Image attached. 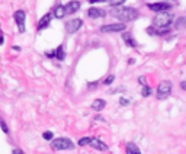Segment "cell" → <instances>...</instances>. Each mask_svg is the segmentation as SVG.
<instances>
[{"mask_svg": "<svg viewBox=\"0 0 186 154\" xmlns=\"http://www.w3.org/2000/svg\"><path fill=\"white\" fill-rule=\"evenodd\" d=\"M114 9L110 10V15L116 18V19L122 20V22H131V20H135L138 18V12L134 7H124V6H112Z\"/></svg>", "mask_w": 186, "mask_h": 154, "instance_id": "6da1fadb", "label": "cell"}, {"mask_svg": "<svg viewBox=\"0 0 186 154\" xmlns=\"http://www.w3.org/2000/svg\"><path fill=\"white\" fill-rule=\"evenodd\" d=\"M172 22H173V15L166 13V12H160L153 19V25L156 28H169Z\"/></svg>", "mask_w": 186, "mask_h": 154, "instance_id": "7a4b0ae2", "label": "cell"}, {"mask_svg": "<svg viewBox=\"0 0 186 154\" xmlns=\"http://www.w3.org/2000/svg\"><path fill=\"white\" fill-rule=\"evenodd\" d=\"M170 93H172V83L169 82V80H164L158 84L157 87V99L163 101V99H167V97L170 96Z\"/></svg>", "mask_w": 186, "mask_h": 154, "instance_id": "3957f363", "label": "cell"}, {"mask_svg": "<svg viewBox=\"0 0 186 154\" xmlns=\"http://www.w3.org/2000/svg\"><path fill=\"white\" fill-rule=\"evenodd\" d=\"M51 145H53L54 150H71L73 147H74L71 140H68V138H58V140H54Z\"/></svg>", "mask_w": 186, "mask_h": 154, "instance_id": "277c9868", "label": "cell"}, {"mask_svg": "<svg viewBox=\"0 0 186 154\" xmlns=\"http://www.w3.org/2000/svg\"><path fill=\"white\" fill-rule=\"evenodd\" d=\"M125 31V24H112V25H103L100 28V32L103 34H110V32H119Z\"/></svg>", "mask_w": 186, "mask_h": 154, "instance_id": "5b68a950", "label": "cell"}, {"mask_svg": "<svg viewBox=\"0 0 186 154\" xmlns=\"http://www.w3.org/2000/svg\"><path fill=\"white\" fill-rule=\"evenodd\" d=\"M81 25H83V20L81 19H73L66 24V31L68 34H74V32H77L81 28Z\"/></svg>", "mask_w": 186, "mask_h": 154, "instance_id": "8992f818", "label": "cell"}, {"mask_svg": "<svg viewBox=\"0 0 186 154\" xmlns=\"http://www.w3.org/2000/svg\"><path fill=\"white\" fill-rule=\"evenodd\" d=\"M13 18H15V20H16L18 26H19V31L20 32H25V19H26V13H25L24 10H18V12H15Z\"/></svg>", "mask_w": 186, "mask_h": 154, "instance_id": "52a82bcc", "label": "cell"}, {"mask_svg": "<svg viewBox=\"0 0 186 154\" xmlns=\"http://www.w3.org/2000/svg\"><path fill=\"white\" fill-rule=\"evenodd\" d=\"M172 7V6L169 5V3H163V2H160V3H153V5H148V9H151L153 12H157V13H160V12H166V10H169Z\"/></svg>", "mask_w": 186, "mask_h": 154, "instance_id": "ba28073f", "label": "cell"}, {"mask_svg": "<svg viewBox=\"0 0 186 154\" xmlns=\"http://www.w3.org/2000/svg\"><path fill=\"white\" fill-rule=\"evenodd\" d=\"M79 9H80V2H77V0H71V2H68V3L64 6L66 13H76Z\"/></svg>", "mask_w": 186, "mask_h": 154, "instance_id": "9c48e42d", "label": "cell"}, {"mask_svg": "<svg viewBox=\"0 0 186 154\" xmlns=\"http://www.w3.org/2000/svg\"><path fill=\"white\" fill-rule=\"evenodd\" d=\"M105 10L102 9H96V7H90V9L87 10V16L92 18V19H97V18H103L105 16Z\"/></svg>", "mask_w": 186, "mask_h": 154, "instance_id": "30bf717a", "label": "cell"}, {"mask_svg": "<svg viewBox=\"0 0 186 154\" xmlns=\"http://www.w3.org/2000/svg\"><path fill=\"white\" fill-rule=\"evenodd\" d=\"M89 144H90L93 148L100 150V151H106V150H108V145H106L105 143H102L99 138H90V143H89Z\"/></svg>", "mask_w": 186, "mask_h": 154, "instance_id": "8fae6325", "label": "cell"}, {"mask_svg": "<svg viewBox=\"0 0 186 154\" xmlns=\"http://www.w3.org/2000/svg\"><path fill=\"white\" fill-rule=\"evenodd\" d=\"M169 32V28H163V29H157L156 26H148L147 28V34L150 35H163Z\"/></svg>", "mask_w": 186, "mask_h": 154, "instance_id": "7c38bea8", "label": "cell"}, {"mask_svg": "<svg viewBox=\"0 0 186 154\" xmlns=\"http://www.w3.org/2000/svg\"><path fill=\"white\" fill-rule=\"evenodd\" d=\"M105 106H106V102L103 101V99H96V101H93V103H92V109L99 112V111H102Z\"/></svg>", "mask_w": 186, "mask_h": 154, "instance_id": "4fadbf2b", "label": "cell"}, {"mask_svg": "<svg viewBox=\"0 0 186 154\" xmlns=\"http://www.w3.org/2000/svg\"><path fill=\"white\" fill-rule=\"evenodd\" d=\"M122 38H124L125 44H127L128 47H132V48H135V47H137V41L132 38V35H131V34H127V32H125V34L122 35Z\"/></svg>", "mask_w": 186, "mask_h": 154, "instance_id": "5bb4252c", "label": "cell"}, {"mask_svg": "<svg viewBox=\"0 0 186 154\" xmlns=\"http://www.w3.org/2000/svg\"><path fill=\"white\" fill-rule=\"evenodd\" d=\"M51 22V15L47 13L45 16H42V19L39 20V25H38V29L41 31V29H44L45 26H48V24Z\"/></svg>", "mask_w": 186, "mask_h": 154, "instance_id": "9a60e30c", "label": "cell"}, {"mask_svg": "<svg viewBox=\"0 0 186 154\" xmlns=\"http://www.w3.org/2000/svg\"><path fill=\"white\" fill-rule=\"evenodd\" d=\"M127 153L128 154H141V151H140V148L134 144V143H128V144H127Z\"/></svg>", "mask_w": 186, "mask_h": 154, "instance_id": "2e32d148", "label": "cell"}, {"mask_svg": "<svg viewBox=\"0 0 186 154\" xmlns=\"http://www.w3.org/2000/svg\"><path fill=\"white\" fill-rule=\"evenodd\" d=\"M54 57L58 58L60 61H63V60L66 58V53H64V47H63V45H60V47L55 49V53H54Z\"/></svg>", "mask_w": 186, "mask_h": 154, "instance_id": "e0dca14e", "label": "cell"}, {"mask_svg": "<svg viewBox=\"0 0 186 154\" xmlns=\"http://www.w3.org/2000/svg\"><path fill=\"white\" fill-rule=\"evenodd\" d=\"M54 16H55L57 19H63V18L66 16V10H64V6L58 5V7H55V12H54Z\"/></svg>", "mask_w": 186, "mask_h": 154, "instance_id": "ac0fdd59", "label": "cell"}, {"mask_svg": "<svg viewBox=\"0 0 186 154\" xmlns=\"http://www.w3.org/2000/svg\"><path fill=\"white\" fill-rule=\"evenodd\" d=\"M151 93H153V90H151V87H148L147 84H145V86L143 87V90H141V95H143L144 97L150 96V95H151Z\"/></svg>", "mask_w": 186, "mask_h": 154, "instance_id": "d6986e66", "label": "cell"}, {"mask_svg": "<svg viewBox=\"0 0 186 154\" xmlns=\"http://www.w3.org/2000/svg\"><path fill=\"white\" fill-rule=\"evenodd\" d=\"M185 20H186V18H179V19L176 20V28L177 29L183 28V26H185Z\"/></svg>", "mask_w": 186, "mask_h": 154, "instance_id": "ffe728a7", "label": "cell"}, {"mask_svg": "<svg viewBox=\"0 0 186 154\" xmlns=\"http://www.w3.org/2000/svg\"><path fill=\"white\" fill-rule=\"evenodd\" d=\"M89 143H90V138H87V137H84V138H80V140H79V145H80V147H83V145H87Z\"/></svg>", "mask_w": 186, "mask_h": 154, "instance_id": "44dd1931", "label": "cell"}, {"mask_svg": "<svg viewBox=\"0 0 186 154\" xmlns=\"http://www.w3.org/2000/svg\"><path fill=\"white\" fill-rule=\"evenodd\" d=\"M42 137H44V140H53V132H50V131H45L42 134Z\"/></svg>", "mask_w": 186, "mask_h": 154, "instance_id": "7402d4cb", "label": "cell"}, {"mask_svg": "<svg viewBox=\"0 0 186 154\" xmlns=\"http://www.w3.org/2000/svg\"><path fill=\"white\" fill-rule=\"evenodd\" d=\"M0 125H2V130H3V132H9V128H7V125H6V122L3 119H0Z\"/></svg>", "mask_w": 186, "mask_h": 154, "instance_id": "603a6c76", "label": "cell"}, {"mask_svg": "<svg viewBox=\"0 0 186 154\" xmlns=\"http://www.w3.org/2000/svg\"><path fill=\"white\" fill-rule=\"evenodd\" d=\"M114 80H115V76H109L108 79H105V82H103V83H105L106 86H109V84H112V82H114Z\"/></svg>", "mask_w": 186, "mask_h": 154, "instance_id": "cb8c5ba5", "label": "cell"}, {"mask_svg": "<svg viewBox=\"0 0 186 154\" xmlns=\"http://www.w3.org/2000/svg\"><path fill=\"white\" fill-rule=\"evenodd\" d=\"M125 0H110V5L112 6H119V5H122Z\"/></svg>", "mask_w": 186, "mask_h": 154, "instance_id": "d4e9b609", "label": "cell"}, {"mask_svg": "<svg viewBox=\"0 0 186 154\" xmlns=\"http://www.w3.org/2000/svg\"><path fill=\"white\" fill-rule=\"evenodd\" d=\"M121 105H122V106H127V105H129V101H128V99H125V97H121Z\"/></svg>", "mask_w": 186, "mask_h": 154, "instance_id": "484cf974", "label": "cell"}, {"mask_svg": "<svg viewBox=\"0 0 186 154\" xmlns=\"http://www.w3.org/2000/svg\"><path fill=\"white\" fill-rule=\"evenodd\" d=\"M138 82L141 83L143 86H145V84H147V82H145V77H140V79H138Z\"/></svg>", "mask_w": 186, "mask_h": 154, "instance_id": "4316f807", "label": "cell"}, {"mask_svg": "<svg viewBox=\"0 0 186 154\" xmlns=\"http://www.w3.org/2000/svg\"><path fill=\"white\" fill-rule=\"evenodd\" d=\"M89 3H97V2H103V0H87Z\"/></svg>", "mask_w": 186, "mask_h": 154, "instance_id": "83f0119b", "label": "cell"}, {"mask_svg": "<svg viewBox=\"0 0 186 154\" xmlns=\"http://www.w3.org/2000/svg\"><path fill=\"white\" fill-rule=\"evenodd\" d=\"M22 153H24L22 150H15V151H13V154H22Z\"/></svg>", "mask_w": 186, "mask_h": 154, "instance_id": "f1b7e54d", "label": "cell"}, {"mask_svg": "<svg viewBox=\"0 0 186 154\" xmlns=\"http://www.w3.org/2000/svg\"><path fill=\"white\" fill-rule=\"evenodd\" d=\"M5 42V39H3V36H2V31H0V44Z\"/></svg>", "mask_w": 186, "mask_h": 154, "instance_id": "f546056e", "label": "cell"}, {"mask_svg": "<svg viewBox=\"0 0 186 154\" xmlns=\"http://www.w3.org/2000/svg\"><path fill=\"white\" fill-rule=\"evenodd\" d=\"M180 86H182V89H186V83H185V82H182V83H180Z\"/></svg>", "mask_w": 186, "mask_h": 154, "instance_id": "4dcf8cb0", "label": "cell"}, {"mask_svg": "<svg viewBox=\"0 0 186 154\" xmlns=\"http://www.w3.org/2000/svg\"><path fill=\"white\" fill-rule=\"evenodd\" d=\"M47 57H51V58H53V57H54V53H48Z\"/></svg>", "mask_w": 186, "mask_h": 154, "instance_id": "1f68e13d", "label": "cell"}]
</instances>
